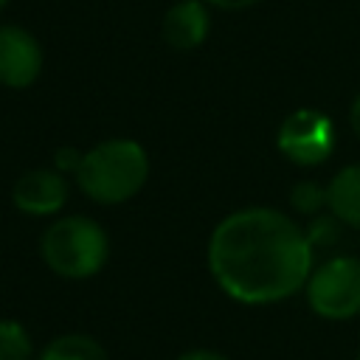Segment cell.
Masks as SVG:
<instances>
[{
	"label": "cell",
	"instance_id": "1",
	"mask_svg": "<svg viewBox=\"0 0 360 360\" xmlns=\"http://www.w3.org/2000/svg\"><path fill=\"white\" fill-rule=\"evenodd\" d=\"M205 264L231 301L267 307L304 290L315 267V248L290 214L270 205H245L214 225Z\"/></svg>",
	"mask_w": 360,
	"mask_h": 360
},
{
	"label": "cell",
	"instance_id": "2",
	"mask_svg": "<svg viewBox=\"0 0 360 360\" xmlns=\"http://www.w3.org/2000/svg\"><path fill=\"white\" fill-rule=\"evenodd\" d=\"M79 191L98 205H121L149 180V155L132 138H107L82 155L73 174Z\"/></svg>",
	"mask_w": 360,
	"mask_h": 360
},
{
	"label": "cell",
	"instance_id": "3",
	"mask_svg": "<svg viewBox=\"0 0 360 360\" xmlns=\"http://www.w3.org/2000/svg\"><path fill=\"white\" fill-rule=\"evenodd\" d=\"M39 256L59 278L84 281L104 270L110 259V236L87 214L56 217L39 236Z\"/></svg>",
	"mask_w": 360,
	"mask_h": 360
},
{
	"label": "cell",
	"instance_id": "4",
	"mask_svg": "<svg viewBox=\"0 0 360 360\" xmlns=\"http://www.w3.org/2000/svg\"><path fill=\"white\" fill-rule=\"evenodd\" d=\"M304 298L323 321L360 318V256H332L312 267Z\"/></svg>",
	"mask_w": 360,
	"mask_h": 360
},
{
	"label": "cell",
	"instance_id": "5",
	"mask_svg": "<svg viewBox=\"0 0 360 360\" xmlns=\"http://www.w3.org/2000/svg\"><path fill=\"white\" fill-rule=\"evenodd\" d=\"M276 149L292 166H321L335 152V121L315 107H298L278 124Z\"/></svg>",
	"mask_w": 360,
	"mask_h": 360
},
{
	"label": "cell",
	"instance_id": "6",
	"mask_svg": "<svg viewBox=\"0 0 360 360\" xmlns=\"http://www.w3.org/2000/svg\"><path fill=\"white\" fill-rule=\"evenodd\" d=\"M42 45L22 25H0V87L25 90L42 73Z\"/></svg>",
	"mask_w": 360,
	"mask_h": 360
},
{
	"label": "cell",
	"instance_id": "7",
	"mask_svg": "<svg viewBox=\"0 0 360 360\" xmlns=\"http://www.w3.org/2000/svg\"><path fill=\"white\" fill-rule=\"evenodd\" d=\"M68 194V180L56 169H28L11 186V202L25 217H56Z\"/></svg>",
	"mask_w": 360,
	"mask_h": 360
},
{
	"label": "cell",
	"instance_id": "8",
	"mask_svg": "<svg viewBox=\"0 0 360 360\" xmlns=\"http://www.w3.org/2000/svg\"><path fill=\"white\" fill-rule=\"evenodd\" d=\"M211 6L205 0H177L163 14L160 34L177 51H194L208 39L211 31Z\"/></svg>",
	"mask_w": 360,
	"mask_h": 360
},
{
	"label": "cell",
	"instance_id": "9",
	"mask_svg": "<svg viewBox=\"0 0 360 360\" xmlns=\"http://www.w3.org/2000/svg\"><path fill=\"white\" fill-rule=\"evenodd\" d=\"M326 211L354 231H360V163L338 169L326 183Z\"/></svg>",
	"mask_w": 360,
	"mask_h": 360
},
{
	"label": "cell",
	"instance_id": "10",
	"mask_svg": "<svg viewBox=\"0 0 360 360\" xmlns=\"http://www.w3.org/2000/svg\"><path fill=\"white\" fill-rule=\"evenodd\" d=\"M37 360H110L107 349L87 332H65L42 346Z\"/></svg>",
	"mask_w": 360,
	"mask_h": 360
},
{
	"label": "cell",
	"instance_id": "11",
	"mask_svg": "<svg viewBox=\"0 0 360 360\" xmlns=\"http://www.w3.org/2000/svg\"><path fill=\"white\" fill-rule=\"evenodd\" d=\"M0 360H37L28 329L14 318H0Z\"/></svg>",
	"mask_w": 360,
	"mask_h": 360
},
{
	"label": "cell",
	"instance_id": "12",
	"mask_svg": "<svg viewBox=\"0 0 360 360\" xmlns=\"http://www.w3.org/2000/svg\"><path fill=\"white\" fill-rule=\"evenodd\" d=\"M290 205L295 214L318 217L321 208H326V186H321L315 180H298L290 188Z\"/></svg>",
	"mask_w": 360,
	"mask_h": 360
},
{
	"label": "cell",
	"instance_id": "13",
	"mask_svg": "<svg viewBox=\"0 0 360 360\" xmlns=\"http://www.w3.org/2000/svg\"><path fill=\"white\" fill-rule=\"evenodd\" d=\"M304 231H307V239L312 248H329L340 236V222L332 214H318L309 219V225H304Z\"/></svg>",
	"mask_w": 360,
	"mask_h": 360
},
{
	"label": "cell",
	"instance_id": "14",
	"mask_svg": "<svg viewBox=\"0 0 360 360\" xmlns=\"http://www.w3.org/2000/svg\"><path fill=\"white\" fill-rule=\"evenodd\" d=\"M82 155L84 152H79L76 146H62V149H56L53 152V169L59 172V174H76V169H79V163H82Z\"/></svg>",
	"mask_w": 360,
	"mask_h": 360
},
{
	"label": "cell",
	"instance_id": "15",
	"mask_svg": "<svg viewBox=\"0 0 360 360\" xmlns=\"http://www.w3.org/2000/svg\"><path fill=\"white\" fill-rule=\"evenodd\" d=\"M174 360H228V357L219 354V352H214V349H188V352L177 354Z\"/></svg>",
	"mask_w": 360,
	"mask_h": 360
},
{
	"label": "cell",
	"instance_id": "16",
	"mask_svg": "<svg viewBox=\"0 0 360 360\" xmlns=\"http://www.w3.org/2000/svg\"><path fill=\"white\" fill-rule=\"evenodd\" d=\"M211 8H219V11H242V8H250L256 6L259 0H205Z\"/></svg>",
	"mask_w": 360,
	"mask_h": 360
},
{
	"label": "cell",
	"instance_id": "17",
	"mask_svg": "<svg viewBox=\"0 0 360 360\" xmlns=\"http://www.w3.org/2000/svg\"><path fill=\"white\" fill-rule=\"evenodd\" d=\"M349 124H352V132L360 138V93L354 96V101L349 107Z\"/></svg>",
	"mask_w": 360,
	"mask_h": 360
},
{
	"label": "cell",
	"instance_id": "18",
	"mask_svg": "<svg viewBox=\"0 0 360 360\" xmlns=\"http://www.w3.org/2000/svg\"><path fill=\"white\" fill-rule=\"evenodd\" d=\"M6 6H8V0H0V11H3V8H6Z\"/></svg>",
	"mask_w": 360,
	"mask_h": 360
},
{
	"label": "cell",
	"instance_id": "19",
	"mask_svg": "<svg viewBox=\"0 0 360 360\" xmlns=\"http://www.w3.org/2000/svg\"><path fill=\"white\" fill-rule=\"evenodd\" d=\"M354 360H360V349H357V354H354Z\"/></svg>",
	"mask_w": 360,
	"mask_h": 360
}]
</instances>
